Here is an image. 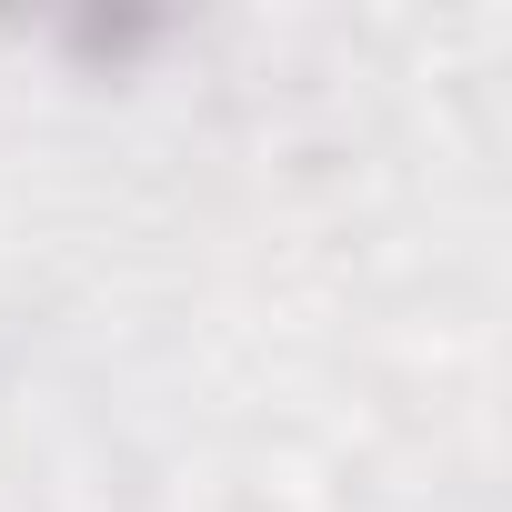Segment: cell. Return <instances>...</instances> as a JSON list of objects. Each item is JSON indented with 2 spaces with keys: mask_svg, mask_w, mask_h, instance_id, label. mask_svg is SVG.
Segmentation results:
<instances>
[{
  "mask_svg": "<svg viewBox=\"0 0 512 512\" xmlns=\"http://www.w3.org/2000/svg\"><path fill=\"white\" fill-rule=\"evenodd\" d=\"M51 41H61V61H81V71H131V61H151L161 41H171V11H141V0H81V11H61L51 21Z\"/></svg>",
  "mask_w": 512,
  "mask_h": 512,
  "instance_id": "cell-1",
  "label": "cell"
}]
</instances>
